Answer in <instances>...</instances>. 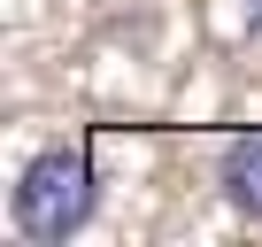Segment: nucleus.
<instances>
[{"label": "nucleus", "instance_id": "1", "mask_svg": "<svg viewBox=\"0 0 262 247\" xmlns=\"http://www.w3.org/2000/svg\"><path fill=\"white\" fill-rule=\"evenodd\" d=\"M100 209V170L85 147H47L24 162L16 178V232L39 239V247H70Z\"/></svg>", "mask_w": 262, "mask_h": 247}, {"label": "nucleus", "instance_id": "2", "mask_svg": "<svg viewBox=\"0 0 262 247\" xmlns=\"http://www.w3.org/2000/svg\"><path fill=\"white\" fill-rule=\"evenodd\" d=\"M216 186H224V201H231L239 216L262 224V123L224 139V155H216Z\"/></svg>", "mask_w": 262, "mask_h": 247}, {"label": "nucleus", "instance_id": "3", "mask_svg": "<svg viewBox=\"0 0 262 247\" xmlns=\"http://www.w3.org/2000/svg\"><path fill=\"white\" fill-rule=\"evenodd\" d=\"M247 24H254V31H262V0H247Z\"/></svg>", "mask_w": 262, "mask_h": 247}]
</instances>
